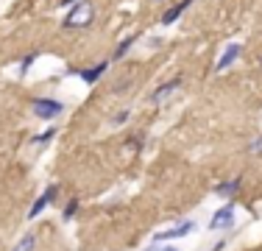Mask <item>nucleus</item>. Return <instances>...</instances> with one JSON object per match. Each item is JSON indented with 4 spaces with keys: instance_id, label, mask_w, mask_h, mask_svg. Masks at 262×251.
<instances>
[{
    "instance_id": "obj_1",
    "label": "nucleus",
    "mask_w": 262,
    "mask_h": 251,
    "mask_svg": "<svg viewBox=\"0 0 262 251\" xmlns=\"http://www.w3.org/2000/svg\"><path fill=\"white\" fill-rule=\"evenodd\" d=\"M92 20H95V3L90 0H78L67 9L64 20H61V28L64 31H78V28H90Z\"/></svg>"
},
{
    "instance_id": "obj_2",
    "label": "nucleus",
    "mask_w": 262,
    "mask_h": 251,
    "mask_svg": "<svg viewBox=\"0 0 262 251\" xmlns=\"http://www.w3.org/2000/svg\"><path fill=\"white\" fill-rule=\"evenodd\" d=\"M31 112L39 120H56L59 115H64V103L56 98H34L31 100Z\"/></svg>"
},
{
    "instance_id": "obj_3",
    "label": "nucleus",
    "mask_w": 262,
    "mask_h": 251,
    "mask_svg": "<svg viewBox=\"0 0 262 251\" xmlns=\"http://www.w3.org/2000/svg\"><path fill=\"white\" fill-rule=\"evenodd\" d=\"M234 212H237V206L229 201V204H223L221 210L215 212V215L209 218V229L212 232H226V229H232L234 226Z\"/></svg>"
},
{
    "instance_id": "obj_4",
    "label": "nucleus",
    "mask_w": 262,
    "mask_h": 251,
    "mask_svg": "<svg viewBox=\"0 0 262 251\" xmlns=\"http://www.w3.org/2000/svg\"><path fill=\"white\" fill-rule=\"evenodd\" d=\"M56 196H59V184H51V187H45V193H42V196L34 201V206L28 210V221H34V218H39L42 212H45L48 206L53 204V198H56Z\"/></svg>"
},
{
    "instance_id": "obj_5",
    "label": "nucleus",
    "mask_w": 262,
    "mask_h": 251,
    "mask_svg": "<svg viewBox=\"0 0 262 251\" xmlns=\"http://www.w3.org/2000/svg\"><path fill=\"white\" fill-rule=\"evenodd\" d=\"M190 232H195V223L192 221H182L176 226H170L167 232H159L157 237H154V243H165V240H182V237H187Z\"/></svg>"
},
{
    "instance_id": "obj_6",
    "label": "nucleus",
    "mask_w": 262,
    "mask_h": 251,
    "mask_svg": "<svg viewBox=\"0 0 262 251\" xmlns=\"http://www.w3.org/2000/svg\"><path fill=\"white\" fill-rule=\"evenodd\" d=\"M182 84H184V75H173V78L162 81L157 90L151 92V103H162V100H167V95H170V92H176Z\"/></svg>"
},
{
    "instance_id": "obj_7",
    "label": "nucleus",
    "mask_w": 262,
    "mask_h": 251,
    "mask_svg": "<svg viewBox=\"0 0 262 251\" xmlns=\"http://www.w3.org/2000/svg\"><path fill=\"white\" fill-rule=\"evenodd\" d=\"M243 56V45L240 42H232V45H226V50H223V56L217 59V65H215V73H223V70H229V67L234 65L237 59Z\"/></svg>"
},
{
    "instance_id": "obj_8",
    "label": "nucleus",
    "mask_w": 262,
    "mask_h": 251,
    "mask_svg": "<svg viewBox=\"0 0 262 251\" xmlns=\"http://www.w3.org/2000/svg\"><path fill=\"white\" fill-rule=\"evenodd\" d=\"M106 70H109V61H98V65H92V67H84L78 75H81L84 84H98V81L106 75Z\"/></svg>"
},
{
    "instance_id": "obj_9",
    "label": "nucleus",
    "mask_w": 262,
    "mask_h": 251,
    "mask_svg": "<svg viewBox=\"0 0 262 251\" xmlns=\"http://www.w3.org/2000/svg\"><path fill=\"white\" fill-rule=\"evenodd\" d=\"M192 3H195V0H179V3H173L170 9H167L165 14H162V20H159V23H162V25H173V23L179 20V17L184 14L187 9H190Z\"/></svg>"
},
{
    "instance_id": "obj_10",
    "label": "nucleus",
    "mask_w": 262,
    "mask_h": 251,
    "mask_svg": "<svg viewBox=\"0 0 262 251\" xmlns=\"http://www.w3.org/2000/svg\"><path fill=\"white\" fill-rule=\"evenodd\" d=\"M240 184H243V176H234V179L221 181V184L215 187V193H217L221 198H234L237 193H240Z\"/></svg>"
},
{
    "instance_id": "obj_11",
    "label": "nucleus",
    "mask_w": 262,
    "mask_h": 251,
    "mask_svg": "<svg viewBox=\"0 0 262 251\" xmlns=\"http://www.w3.org/2000/svg\"><path fill=\"white\" fill-rule=\"evenodd\" d=\"M140 39V34H131V36H126V39L120 42V45L115 48V53H112V61H120V59H126V53L131 48H134V42Z\"/></svg>"
},
{
    "instance_id": "obj_12",
    "label": "nucleus",
    "mask_w": 262,
    "mask_h": 251,
    "mask_svg": "<svg viewBox=\"0 0 262 251\" xmlns=\"http://www.w3.org/2000/svg\"><path fill=\"white\" fill-rule=\"evenodd\" d=\"M11 251H36V235L34 232H26V235L11 246Z\"/></svg>"
},
{
    "instance_id": "obj_13",
    "label": "nucleus",
    "mask_w": 262,
    "mask_h": 251,
    "mask_svg": "<svg viewBox=\"0 0 262 251\" xmlns=\"http://www.w3.org/2000/svg\"><path fill=\"white\" fill-rule=\"evenodd\" d=\"M78 206H81V201H78V198H70V201H67V204H64V210H61V221H64V223H70L73 218L78 215Z\"/></svg>"
},
{
    "instance_id": "obj_14",
    "label": "nucleus",
    "mask_w": 262,
    "mask_h": 251,
    "mask_svg": "<svg viewBox=\"0 0 262 251\" xmlns=\"http://www.w3.org/2000/svg\"><path fill=\"white\" fill-rule=\"evenodd\" d=\"M56 134H59V131H56V126H51V129H45L42 134H36V137H34V145H48V142H51Z\"/></svg>"
},
{
    "instance_id": "obj_15",
    "label": "nucleus",
    "mask_w": 262,
    "mask_h": 251,
    "mask_svg": "<svg viewBox=\"0 0 262 251\" xmlns=\"http://www.w3.org/2000/svg\"><path fill=\"white\" fill-rule=\"evenodd\" d=\"M39 59V50H31V53H26L23 56V61H20V75H26L28 70H31V65Z\"/></svg>"
},
{
    "instance_id": "obj_16",
    "label": "nucleus",
    "mask_w": 262,
    "mask_h": 251,
    "mask_svg": "<svg viewBox=\"0 0 262 251\" xmlns=\"http://www.w3.org/2000/svg\"><path fill=\"white\" fill-rule=\"evenodd\" d=\"M128 117H131V109H120L115 117H112V126H115V129H117V126H126Z\"/></svg>"
},
{
    "instance_id": "obj_17",
    "label": "nucleus",
    "mask_w": 262,
    "mask_h": 251,
    "mask_svg": "<svg viewBox=\"0 0 262 251\" xmlns=\"http://www.w3.org/2000/svg\"><path fill=\"white\" fill-rule=\"evenodd\" d=\"M248 154H254V156H262V134H259V137H254V140L248 142Z\"/></svg>"
},
{
    "instance_id": "obj_18",
    "label": "nucleus",
    "mask_w": 262,
    "mask_h": 251,
    "mask_svg": "<svg viewBox=\"0 0 262 251\" xmlns=\"http://www.w3.org/2000/svg\"><path fill=\"white\" fill-rule=\"evenodd\" d=\"M223 248H226V243H223V240H217V243H215V246H212L209 251H223Z\"/></svg>"
},
{
    "instance_id": "obj_19",
    "label": "nucleus",
    "mask_w": 262,
    "mask_h": 251,
    "mask_svg": "<svg viewBox=\"0 0 262 251\" xmlns=\"http://www.w3.org/2000/svg\"><path fill=\"white\" fill-rule=\"evenodd\" d=\"M73 3H78V0H61V9H70Z\"/></svg>"
},
{
    "instance_id": "obj_20",
    "label": "nucleus",
    "mask_w": 262,
    "mask_h": 251,
    "mask_svg": "<svg viewBox=\"0 0 262 251\" xmlns=\"http://www.w3.org/2000/svg\"><path fill=\"white\" fill-rule=\"evenodd\" d=\"M159 251H179V248H173V246H165V248H159Z\"/></svg>"
},
{
    "instance_id": "obj_21",
    "label": "nucleus",
    "mask_w": 262,
    "mask_h": 251,
    "mask_svg": "<svg viewBox=\"0 0 262 251\" xmlns=\"http://www.w3.org/2000/svg\"><path fill=\"white\" fill-rule=\"evenodd\" d=\"M157 3H165V0H157Z\"/></svg>"
},
{
    "instance_id": "obj_22",
    "label": "nucleus",
    "mask_w": 262,
    "mask_h": 251,
    "mask_svg": "<svg viewBox=\"0 0 262 251\" xmlns=\"http://www.w3.org/2000/svg\"><path fill=\"white\" fill-rule=\"evenodd\" d=\"M148 251H157V248H148Z\"/></svg>"
},
{
    "instance_id": "obj_23",
    "label": "nucleus",
    "mask_w": 262,
    "mask_h": 251,
    "mask_svg": "<svg viewBox=\"0 0 262 251\" xmlns=\"http://www.w3.org/2000/svg\"><path fill=\"white\" fill-rule=\"evenodd\" d=\"M259 65H262V56H259Z\"/></svg>"
}]
</instances>
